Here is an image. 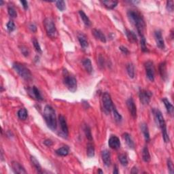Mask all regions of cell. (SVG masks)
I'll return each mask as SVG.
<instances>
[{"label": "cell", "instance_id": "6da1fadb", "mask_svg": "<svg viewBox=\"0 0 174 174\" xmlns=\"http://www.w3.org/2000/svg\"><path fill=\"white\" fill-rule=\"evenodd\" d=\"M127 17L131 24L137 28L139 35L143 36V31L145 27V23L142 15L137 11L129 10L127 12Z\"/></svg>", "mask_w": 174, "mask_h": 174}, {"label": "cell", "instance_id": "816d5d0a", "mask_svg": "<svg viewBox=\"0 0 174 174\" xmlns=\"http://www.w3.org/2000/svg\"><path fill=\"white\" fill-rule=\"evenodd\" d=\"M0 3H0V6H2L3 4V1H2V0H1V1H0Z\"/></svg>", "mask_w": 174, "mask_h": 174}, {"label": "cell", "instance_id": "f546056e", "mask_svg": "<svg viewBox=\"0 0 174 174\" xmlns=\"http://www.w3.org/2000/svg\"><path fill=\"white\" fill-rule=\"evenodd\" d=\"M86 154L88 157H93L95 156V147L92 143H88L87 144Z\"/></svg>", "mask_w": 174, "mask_h": 174}, {"label": "cell", "instance_id": "4316f807", "mask_svg": "<svg viewBox=\"0 0 174 174\" xmlns=\"http://www.w3.org/2000/svg\"><path fill=\"white\" fill-rule=\"evenodd\" d=\"M163 102L164 105H165V108H166V110H167V112L169 113L170 114H173V105H172L169 100H167V98H163Z\"/></svg>", "mask_w": 174, "mask_h": 174}, {"label": "cell", "instance_id": "60d3db41", "mask_svg": "<svg viewBox=\"0 0 174 174\" xmlns=\"http://www.w3.org/2000/svg\"><path fill=\"white\" fill-rule=\"evenodd\" d=\"M6 27H7L8 31L9 32H13L16 28L15 24L13 21H11L10 20V21H9L8 23H7Z\"/></svg>", "mask_w": 174, "mask_h": 174}, {"label": "cell", "instance_id": "9c48e42d", "mask_svg": "<svg viewBox=\"0 0 174 174\" xmlns=\"http://www.w3.org/2000/svg\"><path fill=\"white\" fill-rule=\"evenodd\" d=\"M153 112L154 114H155V120L157 122V124L159 125V127L161 128V129L164 128V127H166L165 119H164L161 111L159 110H154Z\"/></svg>", "mask_w": 174, "mask_h": 174}, {"label": "cell", "instance_id": "ab89813d", "mask_svg": "<svg viewBox=\"0 0 174 174\" xmlns=\"http://www.w3.org/2000/svg\"><path fill=\"white\" fill-rule=\"evenodd\" d=\"M8 15L13 18H16L17 17V13L16 12L15 9L13 6H9L8 8Z\"/></svg>", "mask_w": 174, "mask_h": 174}, {"label": "cell", "instance_id": "277c9868", "mask_svg": "<svg viewBox=\"0 0 174 174\" xmlns=\"http://www.w3.org/2000/svg\"><path fill=\"white\" fill-rule=\"evenodd\" d=\"M63 83L70 91L75 93L77 90V80L74 76L69 74L66 70H63Z\"/></svg>", "mask_w": 174, "mask_h": 174}, {"label": "cell", "instance_id": "484cf974", "mask_svg": "<svg viewBox=\"0 0 174 174\" xmlns=\"http://www.w3.org/2000/svg\"><path fill=\"white\" fill-rule=\"evenodd\" d=\"M79 14H80V16L82 19L83 23H84V25L87 26V27H89L91 25V23H90V21L89 19V18L88 17L85 13L83 10H80L79 11Z\"/></svg>", "mask_w": 174, "mask_h": 174}, {"label": "cell", "instance_id": "5bb4252c", "mask_svg": "<svg viewBox=\"0 0 174 174\" xmlns=\"http://www.w3.org/2000/svg\"><path fill=\"white\" fill-rule=\"evenodd\" d=\"M58 121H59V124L63 134L67 137L68 135V125H67L65 118L63 116H62V115H60L58 116Z\"/></svg>", "mask_w": 174, "mask_h": 174}, {"label": "cell", "instance_id": "d4e9b609", "mask_svg": "<svg viewBox=\"0 0 174 174\" xmlns=\"http://www.w3.org/2000/svg\"><path fill=\"white\" fill-rule=\"evenodd\" d=\"M30 159H31V162L32 165L33 166L34 168H35L36 171H37L38 172V173H42V171L41 165H40L39 161H38L37 159H36V158L35 157H33V156H31V158H30Z\"/></svg>", "mask_w": 174, "mask_h": 174}, {"label": "cell", "instance_id": "ac0fdd59", "mask_svg": "<svg viewBox=\"0 0 174 174\" xmlns=\"http://www.w3.org/2000/svg\"><path fill=\"white\" fill-rule=\"evenodd\" d=\"M125 34H126L127 38L128 40L131 43H137V38L136 34H135L134 32L131 31V30L126 29L125 30Z\"/></svg>", "mask_w": 174, "mask_h": 174}, {"label": "cell", "instance_id": "e0dca14e", "mask_svg": "<svg viewBox=\"0 0 174 174\" xmlns=\"http://www.w3.org/2000/svg\"><path fill=\"white\" fill-rule=\"evenodd\" d=\"M78 41L80 42L81 47H82L83 49L85 50L86 48H88V40H87L86 36L83 33H79L78 35Z\"/></svg>", "mask_w": 174, "mask_h": 174}, {"label": "cell", "instance_id": "7dc6e473", "mask_svg": "<svg viewBox=\"0 0 174 174\" xmlns=\"http://www.w3.org/2000/svg\"><path fill=\"white\" fill-rule=\"evenodd\" d=\"M29 29L32 32H36L37 31V27L34 24H31L29 25Z\"/></svg>", "mask_w": 174, "mask_h": 174}, {"label": "cell", "instance_id": "8d00e7d4", "mask_svg": "<svg viewBox=\"0 0 174 174\" xmlns=\"http://www.w3.org/2000/svg\"><path fill=\"white\" fill-rule=\"evenodd\" d=\"M84 133L85 135H86V138L88 139L89 141H92L93 140V136H92V133H91V131H90V127L88 126H85L84 127Z\"/></svg>", "mask_w": 174, "mask_h": 174}, {"label": "cell", "instance_id": "ba28073f", "mask_svg": "<svg viewBox=\"0 0 174 174\" xmlns=\"http://www.w3.org/2000/svg\"><path fill=\"white\" fill-rule=\"evenodd\" d=\"M152 93L147 90H140L139 93V97L140 102L143 105H148L150 102Z\"/></svg>", "mask_w": 174, "mask_h": 174}, {"label": "cell", "instance_id": "8fae6325", "mask_svg": "<svg viewBox=\"0 0 174 174\" xmlns=\"http://www.w3.org/2000/svg\"><path fill=\"white\" fill-rule=\"evenodd\" d=\"M28 93L32 98L34 100L38 101H42L43 100V97H42L41 93H40V90H38V88L36 86H33L31 88L28 89Z\"/></svg>", "mask_w": 174, "mask_h": 174}, {"label": "cell", "instance_id": "b9f144b4", "mask_svg": "<svg viewBox=\"0 0 174 174\" xmlns=\"http://www.w3.org/2000/svg\"><path fill=\"white\" fill-rule=\"evenodd\" d=\"M167 167L168 170H169V173L173 174L174 173V169H173V162L170 159L167 160Z\"/></svg>", "mask_w": 174, "mask_h": 174}, {"label": "cell", "instance_id": "7402d4cb", "mask_svg": "<svg viewBox=\"0 0 174 174\" xmlns=\"http://www.w3.org/2000/svg\"><path fill=\"white\" fill-rule=\"evenodd\" d=\"M122 137H123V138H124L125 142H126L127 145H128L129 148L134 149V148H135V143H134V142H133V139H131V135H129V133H124V134H123Z\"/></svg>", "mask_w": 174, "mask_h": 174}, {"label": "cell", "instance_id": "8992f818", "mask_svg": "<svg viewBox=\"0 0 174 174\" xmlns=\"http://www.w3.org/2000/svg\"><path fill=\"white\" fill-rule=\"evenodd\" d=\"M102 104H103V108L105 113L106 114H110L112 112L113 108H114V105L111 98L110 95L108 93H104L102 95Z\"/></svg>", "mask_w": 174, "mask_h": 174}, {"label": "cell", "instance_id": "52a82bcc", "mask_svg": "<svg viewBox=\"0 0 174 174\" xmlns=\"http://www.w3.org/2000/svg\"><path fill=\"white\" fill-rule=\"evenodd\" d=\"M145 69V74H146L147 78H148L150 81L153 82L155 80V69L154 63L150 61H148L144 64Z\"/></svg>", "mask_w": 174, "mask_h": 174}, {"label": "cell", "instance_id": "ffe728a7", "mask_svg": "<svg viewBox=\"0 0 174 174\" xmlns=\"http://www.w3.org/2000/svg\"><path fill=\"white\" fill-rule=\"evenodd\" d=\"M159 73L160 75H161V78L163 79L164 80H166L167 78V64H166V62H162L159 65Z\"/></svg>", "mask_w": 174, "mask_h": 174}, {"label": "cell", "instance_id": "836d02e7", "mask_svg": "<svg viewBox=\"0 0 174 174\" xmlns=\"http://www.w3.org/2000/svg\"><path fill=\"white\" fill-rule=\"evenodd\" d=\"M161 131H162V135H163V138L164 141H165V143L169 142L170 139H169V135H168L167 131V127L161 129Z\"/></svg>", "mask_w": 174, "mask_h": 174}, {"label": "cell", "instance_id": "e575fe53", "mask_svg": "<svg viewBox=\"0 0 174 174\" xmlns=\"http://www.w3.org/2000/svg\"><path fill=\"white\" fill-rule=\"evenodd\" d=\"M112 112H113V115H114L115 120H116V122H120V121L122 120V117L120 114H119V112H118V111H117V110L116 109V108H115V107H114V108H113Z\"/></svg>", "mask_w": 174, "mask_h": 174}, {"label": "cell", "instance_id": "cb8c5ba5", "mask_svg": "<svg viewBox=\"0 0 174 174\" xmlns=\"http://www.w3.org/2000/svg\"><path fill=\"white\" fill-rule=\"evenodd\" d=\"M102 3L104 5V6L109 10H112L116 7L118 5V1H113V0H108V1H103Z\"/></svg>", "mask_w": 174, "mask_h": 174}, {"label": "cell", "instance_id": "d6986e66", "mask_svg": "<svg viewBox=\"0 0 174 174\" xmlns=\"http://www.w3.org/2000/svg\"><path fill=\"white\" fill-rule=\"evenodd\" d=\"M92 33H93V35L95 36V37L97 40H100L101 42H104V43L106 42V36H105L104 34L102 32L100 31V30L94 29H93Z\"/></svg>", "mask_w": 174, "mask_h": 174}, {"label": "cell", "instance_id": "4dcf8cb0", "mask_svg": "<svg viewBox=\"0 0 174 174\" xmlns=\"http://www.w3.org/2000/svg\"><path fill=\"white\" fill-rule=\"evenodd\" d=\"M127 70L129 76L131 78H133L135 77V67L132 63H129L127 66Z\"/></svg>", "mask_w": 174, "mask_h": 174}, {"label": "cell", "instance_id": "ee69618b", "mask_svg": "<svg viewBox=\"0 0 174 174\" xmlns=\"http://www.w3.org/2000/svg\"><path fill=\"white\" fill-rule=\"evenodd\" d=\"M167 10L168 12H173V1H167V6H166Z\"/></svg>", "mask_w": 174, "mask_h": 174}, {"label": "cell", "instance_id": "f35d334b", "mask_svg": "<svg viewBox=\"0 0 174 174\" xmlns=\"http://www.w3.org/2000/svg\"><path fill=\"white\" fill-rule=\"evenodd\" d=\"M32 42H33V46L34 48H35V49L36 51H37L38 53H42V49H41V47H40V44H39V42L37 40L35 39V38H33V40H32Z\"/></svg>", "mask_w": 174, "mask_h": 174}, {"label": "cell", "instance_id": "d6a6232c", "mask_svg": "<svg viewBox=\"0 0 174 174\" xmlns=\"http://www.w3.org/2000/svg\"><path fill=\"white\" fill-rule=\"evenodd\" d=\"M118 159L122 165L127 166L128 165V159H127V156L125 155V154H120V155L118 156Z\"/></svg>", "mask_w": 174, "mask_h": 174}, {"label": "cell", "instance_id": "3957f363", "mask_svg": "<svg viewBox=\"0 0 174 174\" xmlns=\"http://www.w3.org/2000/svg\"><path fill=\"white\" fill-rule=\"evenodd\" d=\"M13 68L16 72L25 80H30L32 78V74L30 70L24 65L20 63L15 62L13 63Z\"/></svg>", "mask_w": 174, "mask_h": 174}, {"label": "cell", "instance_id": "f5cc1de1", "mask_svg": "<svg viewBox=\"0 0 174 174\" xmlns=\"http://www.w3.org/2000/svg\"><path fill=\"white\" fill-rule=\"evenodd\" d=\"M98 173H104V172H103V171H102V170H101V169H100V170H99Z\"/></svg>", "mask_w": 174, "mask_h": 174}, {"label": "cell", "instance_id": "9a60e30c", "mask_svg": "<svg viewBox=\"0 0 174 174\" xmlns=\"http://www.w3.org/2000/svg\"><path fill=\"white\" fill-rule=\"evenodd\" d=\"M102 157L103 162H104V165L106 167H110L112 163V160H111V155L110 152L108 150H104L102 152Z\"/></svg>", "mask_w": 174, "mask_h": 174}, {"label": "cell", "instance_id": "74e56055", "mask_svg": "<svg viewBox=\"0 0 174 174\" xmlns=\"http://www.w3.org/2000/svg\"><path fill=\"white\" fill-rule=\"evenodd\" d=\"M56 6L57 8L60 11H63L65 9V3L64 1H55Z\"/></svg>", "mask_w": 174, "mask_h": 174}, {"label": "cell", "instance_id": "681fc988", "mask_svg": "<svg viewBox=\"0 0 174 174\" xmlns=\"http://www.w3.org/2000/svg\"><path fill=\"white\" fill-rule=\"evenodd\" d=\"M131 173H138V170H137V167H133L132 170H131Z\"/></svg>", "mask_w": 174, "mask_h": 174}, {"label": "cell", "instance_id": "603a6c76", "mask_svg": "<svg viewBox=\"0 0 174 174\" xmlns=\"http://www.w3.org/2000/svg\"><path fill=\"white\" fill-rule=\"evenodd\" d=\"M141 129L142 131L143 136H144L145 140L147 142H148L150 141V133L148 131V127L147 125L145 123H141Z\"/></svg>", "mask_w": 174, "mask_h": 174}, {"label": "cell", "instance_id": "7c38bea8", "mask_svg": "<svg viewBox=\"0 0 174 174\" xmlns=\"http://www.w3.org/2000/svg\"><path fill=\"white\" fill-rule=\"evenodd\" d=\"M108 145L113 150H118L120 148V139L116 135H112L108 140Z\"/></svg>", "mask_w": 174, "mask_h": 174}, {"label": "cell", "instance_id": "f6af8a7d", "mask_svg": "<svg viewBox=\"0 0 174 174\" xmlns=\"http://www.w3.org/2000/svg\"><path fill=\"white\" fill-rule=\"evenodd\" d=\"M119 49L120 50L121 52H122L123 53L125 54H128L129 53V50L127 49L126 47H125V46H120V47H119Z\"/></svg>", "mask_w": 174, "mask_h": 174}, {"label": "cell", "instance_id": "d590c367", "mask_svg": "<svg viewBox=\"0 0 174 174\" xmlns=\"http://www.w3.org/2000/svg\"><path fill=\"white\" fill-rule=\"evenodd\" d=\"M140 44H141V50H142L143 52H148V48L146 46V41H145V38H144V36H142V37H141Z\"/></svg>", "mask_w": 174, "mask_h": 174}, {"label": "cell", "instance_id": "7bdbcfd3", "mask_svg": "<svg viewBox=\"0 0 174 174\" xmlns=\"http://www.w3.org/2000/svg\"><path fill=\"white\" fill-rule=\"evenodd\" d=\"M20 50L22 52V54H23L25 56H28L29 54V51L28 50L27 47H26L25 46H20Z\"/></svg>", "mask_w": 174, "mask_h": 174}, {"label": "cell", "instance_id": "30bf717a", "mask_svg": "<svg viewBox=\"0 0 174 174\" xmlns=\"http://www.w3.org/2000/svg\"><path fill=\"white\" fill-rule=\"evenodd\" d=\"M127 106L129 109V112L134 119L137 118V108L135 106V102L132 97L129 98L127 101Z\"/></svg>", "mask_w": 174, "mask_h": 174}, {"label": "cell", "instance_id": "2e32d148", "mask_svg": "<svg viewBox=\"0 0 174 174\" xmlns=\"http://www.w3.org/2000/svg\"><path fill=\"white\" fill-rule=\"evenodd\" d=\"M12 167H13V171L15 172V173H18V174L27 173V171H25V168H24L19 163H18V162L13 161V163H12Z\"/></svg>", "mask_w": 174, "mask_h": 174}, {"label": "cell", "instance_id": "1f68e13d", "mask_svg": "<svg viewBox=\"0 0 174 174\" xmlns=\"http://www.w3.org/2000/svg\"><path fill=\"white\" fill-rule=\"evenodd\" d=\"M27 111L25 108L20 109L18 112V116L22 120H25L27 118Z\"/></svg>", "mask_w": 174, "mask_h": 174}, {"label": "cell", "instance_id": "7a4b0ae2", "mask_svg": "<svg viewBox=\"0 0 174 174\" xmlns=\"http://www.w3.org/2000/svg\"><path fill=\"white\" fill-rule=\"evenodd\" d=\"M44 118L48 127L52 131H56L57 127V121H56V114L54 109L50 106H45L44 110Z\"/></svg>", "mask_w": 174, "mask_h": 174}, {"label": "cell", "instance_id": "5b68a950", "mask_svg": "<svg viewBox=\"0 0 174 174\" xmlns=\"http://www.w3.org/2000/svg\"><path fill=\"white\" fill-rule=\"evenodd\" d=\"M44 25L48 36L51 39H54L57 36V30L54 21L50 18H46L44 21Z\"/></svg>", "mask_w": 174, "mask_h": 174}, {"label": "cell", "instance_id": "44dd1931", "mask_svg": "<svg viewBox=\"0 0 174 174\" xmlns=\"http://www.w3.org/2000/svg\"><path fill=\"white\" fill-rule=\"evenodd\" d=\"M82 65L84 66L85 70L86 71L88 74H92L93 72V66L91 61L89 58H84L82 60Z\"/></svg>", "mask_w": 174, "mask_h": 174}, {"label": "cell", "instance_id": "f1b7e54d", "mask_svg": "<svg viewBox=\"0 0 174 174\" xmlns=\"http://www.w3.org/2000/svg\"><path fill=\"white\" fill-rule=\"evenodd\" d=\"M56 155L58 156H61V157H65L69 154V148L68 146H63L62 148H60L56 150L55 151Z\"/></svg>", "mask_w": 174, "mask_h": 174}, {"label": "cell", "instance_id": "bcb514c9", "mask_svg": "<svg viewBox=\"0 0 174 174\" xmlns=\"http://www.w3.org/2000/svg\"><path fill=\"white\" fill-rule=\"evenodd\" d=\"M44 143L46 145V146L50 147V146H51L52 144H53V142H52V141L51 140V139H46V140L44 141Z\"/></svg>", "mask_w": 174, "mask_h": 174}, {"label": "cell", "instance_id": "f907efd6", "mask_svg": "<svg viewBox=\"0 0 174 174\" xmlns=\"http://www.w3.org/2000/svg\"><path fill=\"white\" fill-rule=\"evenodd\" d=\"M113 173L114 174H118V169L117 165H115L114 167V171H113Z\"/></svg>", "mask_w": 174, "mask_h": 174}, {"label": "cell", "instance_id": "c3c4849f", "mask_svg": "<svg viewBox=\"0 0 174 174\" xmlns=\"http://www.w3.org/2000/svg\"><path fill=\"white\" fill-rule=\"evenodd\" d=\"M21 4L23 5V8L25 10L28 9V2L27 1H21Z\"/></svg>", "mask_w": 174, "mask_h": 174}, {"label": "cell", "instance_id": "83f0119b", "mask_svg": "<svg viewBox=\"0 0 174 174\" xmlns=\"http://www.w3.org/2000/svg\"><path fill=\"white\" fill-rule=\"evenodd\" d=\"M142 159L143 161L145 162V163H148V162L150 161V155L148 148L146 146H145L143 149Z\"/></svg>", "mask_w": 174, "mask_h": 174}, {"label": "cell", "instance_id": "4fadbf2b", "mask_svg": "<svg viewBox=\"0 0 174 174\" xmlns=\"http://www.w3.org/2000/svg\"><path fill=\"white\" fill-rule=\"evenodd\" d=\"M155 38L156 40V43H157V46L161 49H163L165 48V42L162 36L161 31L158 30L155 32Z\"/></svg>", "mask_w": 174, "mask_h": 174}]
</instances>
